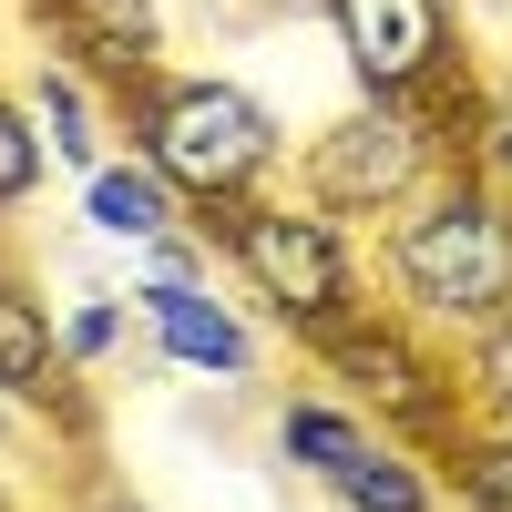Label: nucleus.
Here are the masks:
<instances>
[{"mask_svg": "<svg viewBox=\"0 0 512 512\" xmlns=\"http://www.w3.org/2000/svg\"><path fill=\"white\" fill-rule=\"evenodd\" d=\"M369 236H379V287H390V308L420 318L431 338H451V349L512 308V195L472 154H451L441 175L410 205H390Z\"/></svg>", "mask_w": 512, "mask_h": 512, "instance_id": "nucleus-1", "label": "nucleus"}, {"mask_svg": "<svg viewBox=\"0 0 512 512\" xmlns=\"http://www.w3.org/2000/svg\"><path fill=\"white\" fill-rule=\"evenodd\" d=\"M205 256L246 287V308L256 328H277V338H328L338 318H359L369 308V256H359V226H338L318 216L297 185H256L236 205H216V216H195Z\"/></svg>", "mask_w": 512, "mask_h": 512, "instance_id": "nucleus-2", "label": "nucleus"}, {"mask_svg": "<svg viewBox=\"0 0 512 512\" xmlns=\"http://www.w3.org/2000/svg\"><path fill=\"white\" fill-rule=\"evenodd\" d=\"M113 113H123V134H134V154L175 185L185 216H216V205H236V195L287 175V123L256 103L236 72H175V62H154Z\"/></svg>", "mask_w": 512, "mask_h": 512, "instance_id": "nucleus-3", "label": "nucleus"}, {"mask_svg": "<svg viewBox=\"0 0 512 512\" xmlns=\"http://www.w3.org/2000/svg\"><path fill=\"white\" fill-rule=\"evenodd\" d=\"M461 144H451V113L441 103H379L359 93L349 113H328L308 154H297V195L338 226H379L390 205H410L420 185L441 175Z\"/></svg>", "mask_w": 512, "mask_h": 512, "instance_id": "nucleus-4", "label": "nucleus"}, {"mask_svg": "<svg viewBox=\"0 0 512 512\" xmlns=\"http://www.w3.org/2000/svg\"><path fill=\"white\" fill-rule=\"evenodd\" d=\"M308 359L338 400H359L379 431H410L431 441L461 420V369H451V338H431L420 318H400L390 297H369L359 318H338L328 338H308Z\"/></svg>", "mask_w": 512, "mask_h": 512, "instance_id": "nucleus-5", "label": "nucleus"}, {"mask_svg": "<svg viewBox=\"0 0 512 512\" xmlns=\"http://www.w3.org/2000/svg\"><path fill=\"white\" fill-rule=\"evenodd\" d=\"M328 41L349 62V82L379 103L461 113V93H472V41H461L451 0H328Z\"/></svg>", "mask_w": 512, "mask_h": 512, "instance_id": "nucleus-6", "label": "nucleus"}, {"mask_svg": "<svg viewBox=\"0 0 512 512\" xmlns=\"http://www.w3.org/2000/svg\"><path fill=\"white\" fill-rule=\"evenodd\" d=\"M123 308H134L144 349L164 369L205 379V390H256L267 379V328H256L246 297H216V267H134Z\"/></svg>", "mask_w": 512, "mask_h": 512, "instance_id": "nucleus-7", "label": "nucleus"}, {"mask_svg": "<svg viewBox=\"0 0 512 512\" xmlns=\"http://www.w3.org/2000/svg\"><path fill=\"white\" fill-rule=\"evenodd\" d=\"M31 11H41V52H62L113 103L164 62V0H31Z\"/></svg>", "mask_w": 512, "mask_h": 512, "instance_id": "nucleus-8", "label": "nucleus"}, {"mask_svg": "<svg viewBox=\"0 0 512 512\" xmlns=\"http://www.w3.org/2000/svg\"><path fill=\"white\" fill-rule=\"evenodd\" d=\"M72 400V359H62V328L41 308V287L0 267V410H31L52 420Z\"/></svg>", "mask_w": 512, "mask_h": 512, "instance_id": "nucleus-9", "label": "nucleus"}, {"mask_svg": "<svg viewBox=\"0 0 512 512\" xmlns=\"http://www.w3.org/2000/svg\"><path fill=\"white\" fill-rule=\"evenodd\" d=\"M11 93H21V113H31V134H41V154H52L62 164V175H82V164H103L113 144V93H103V82H82L62 52H41L21 82H11Z\"/></svg>", "mask_w": 512, "mask_h": 512, "instance_id": "nucleus-10", "label": "nucleus"}, {"mask_svg": "<svg viewBox=\"0 0 512 512\" xmlns=\"http://www.w3.org/2000/svg\"><path fill=\"white\" fill-rule=\"evenodd\" d=\"M318 492H328L338 512H451V502H441V472H431V451H420L410 431H379V420H369V441L338 461Z\"/></svg>", "mask_w": 512, "mask_h": 512, "instance_id": "nucleus-11", "label": "nucleus"}, {"mask_svg": "<svg viewBox=\"0 0 512 512\" xmlns=\"http://www.w3.org/2000/svg\"><path fill=\"white\" fill-rule=\"evenodd\" d=\"M82 226L134 256V246H154L164 226H185V205H175V185H164L144 154H103V164H82Z\"/></svg>", "mask_w": 512, "mask_h": 512, "instance_id": "nucleus-12", "label": "nucleus"}, {"mask_svg": "<svg viewBox=\"0 0 512 512\" xmlns=\"http://www.w3.org/2000/svg\"><path fill=\"white\" fill-rule=\"evenodd\" d=\"M420 451H431L451 512H512V431H502V420H472V410H461L451 431H431Z\"/></svg>", "mask_w": 512, "mask_h": 512, "instance_id": "nucleus-13", "label": "nucleus"}, {"mask_svg": "<svg viewBox=\"0 0 512 512\" xmlns=\"http://www.w3.org/2000/svg\"><path fill=\"white\" fill-rule=\"evenodd\" d=\"M62 328V359H72V379H93V369H113L123 359V338H134V308H123L113 287H82L72 308L52 318Z\"/></svg>", "mask_w": 512, "mask_h": 512, "instance_id": "nucleus-14", "label": "nucleus"}, {"mask_svg": "<svg viewBox=\"0 0 512 512\" xmlns=\"http://www.w3.org/2000/svg\"><path fill=\"white\" fill-rule=\"evenodd\" d=\"M461 410H472V420H502V431H512V308L492 318V328H472V338H461Z\"/></svg>", "mask_w": 512, "mask_h": 512, "instance_id": "nucleus-15", "label": "nucleus"}, {"mask_svg": "<svg viewBox=\"0 0 512 512\" xmlns=\"http://www.w3.org/2000/svg\"><path fill=\"white\" fill-rule=\"evenodd\" d=\"M41 175H52V154H41L31 113H21V93H11V82H0V226H11L21 205L41 195Z\"/></svg>", "mask_w": 512, "mask_h": 512, "instance_id": "nucleus-16", "label": "nucleus"}, {"mask_svg": "<svg viewBox=\"0 0 512 512\" xmlns=\"http://www.w3.org/2000/svg\"><path fill=\"white\" fill-rule=\"evenodd\" d=\"M472 164L512 195V113H482V134H472Z\"/></svg>", "mask_w": 512, "mask_h": 512, "instance_id": "nucleus-17", "label": "nucleus"}, {"mask_svg": "<svg viewBox=\"0 0 512 512\" xmlns=\"http://www.w3.org/2000/svg\"><path fill=\"white\" fill-rule=\"evenodd\" d=\"M72 512H154L134 482H113V472H82V492H72Z\"/></svg>", "mask_w": 512, "mask_h": 512, "instance_id": "nucleus-18", "label": "nucleus"}, {"mask_svg": "<svg viewBox=\"0 0 512 512\" xmlns=\"http://www.w3.org/2000/svg\"><path fill=\"white\" fill-rule=\"evenodd\" d=\"M0 512H21V492H11V472H0Z\"/></svg>", "mask_w": 512, "mask_h": 512, "instance_id": "nucleus-19", "label": "nucleus"}]
</instances>
